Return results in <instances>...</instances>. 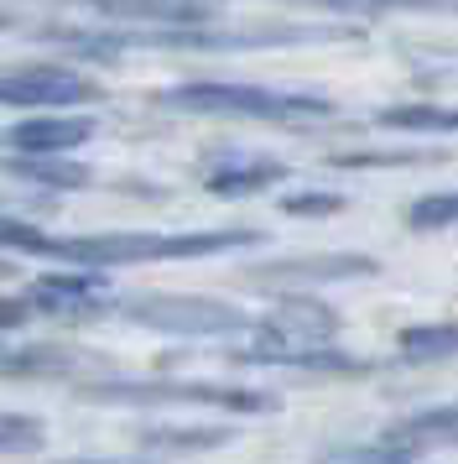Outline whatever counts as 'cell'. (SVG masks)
<instances>
[{"instance_id": "6da1fadb", "label": "cell", "mask_w": 458, "mask_h": 464, "mask_svg": "<svg viewBox=\"0 0 458 464\" xmlns=\"http://www.w3.org/2000/svg\"><path fill=\"white\" fill-rule=\"evenodd\" d=\"M240 246H261V230H187V235H157V230H120V235H42L21 219L0 214V251H26V256H52V261H73V266H136V261H187V256H219L240 251Z\"/></svg>"}, {"instance_id": "7a4b0ae2", "label": "cell", "mask_w": 458, "mask_h": 464, "mask_svg": "<svg viewBox=\"0 0 458 464\" xmlns=\"http://www.w3.org/2000/svg\"><path fill=\"white\" fill-rule=\"evenodd\" d=\"M167 110L193 115H250V121H329L333 105L312 89H266V84H177L162 94Z\"/></svg>"}, {"instance_id": "3957f363", "label": "cell", "mask_w": 458, "mask_h": 464, "mask_svg": "<svg viewBox=\"0 0 458 464\" xmlns=\"http://www.w3.org/2000/svg\"><path fill=\"white\" fill-rule=\"evenodd\" d=\"M83 401H120V407H224V412H276L271 392L214 386V381H94L79 386Z\"/></svg>"}, {"instance_id": "277c9868", "label": "cell", "mask_w": 458, "mask_h": 464, "mask_svg": "<svg viewBox=\"0 0 458 464\" xmlns=\"http://www.w3.org/2000/svg\"><path fill=\"white\" fill-rule=\"evenodd\" d=\"M125 318L157 329V334H183V339H208V334H240L250 318L234 303L219 297H193V293H141L125 303Z\"/></svg>"}, {"instance_id": "5b68a950", "label": "cell", "mask_w": 458, "mask_h": 464, "mask_svg": "<svg viewBox=\"0 0 458 464\" xmlns=\"http://www.w3.org/2000/svg\"><path fill=\"white\" fill-rule=\"evenodd\" d=\"M100 100V89L89 84L73 68H16V73H0V105H26V110H58V105H89Z\"/></svg>"}, {"instance_id": "8992f818", "label": "cell", "mask_w": 458, "mask_h": 464, "mask_svg": "<svg viewBox=\"0 0 458 464\" xmlns=\"http://www.w3.org/2000/svg\"><path fill=\"white\" fill-rule=\"evenodd\" d=\"M89 136H94V121H83V115H32V121L11 126L0 141L21 157H58V151L83 147Z\"/></svg>"}, {"instance_id": "52a82bcc", "label": "cell", "mask_w": 458, "mask_h": 464, "mask_svg": "<svg viewBox=\"0 0 458 464\" xmlns=\"http://www.w3.org/2000/svg\"><path fill=\"white\" fill-rule=\"evenodd\" d=\"M214 5L219 0H89V11L141 26H198L214 16Z\"/></svg>"}, {"instance_id": "ba28073f", "label": "cell", "mask_w": 458, "mask_h": 464, "mask_svg": "<svg viewBox=\"0 0 458 464\" xmlns=\"http://www.w3.org/2000/svg\"><path fill=\"white\" fill-rule=\"evenodd\" d=\"M110 293L104 276L89 266V272H52V276H37L32 282V308H47V314H89L100 297Z\"/></svg>"}, {"instance_id": "9c48e42d", "label": "cell", "mask_w": 458, "mask_h": 464, "mask_svg": "<svg viewBox=\"0 0 458 464\" xmlns=\"http://www.w3.org/2000/svg\"><path fill=\"white\" fill-rule=\"evenodd\" d=\"M261 282H349V276H375L370 256H297V261H271V266H255Z\"/></svg>"}, {"instance_id": "30bf717a", "label": "cell", "mask_w": 458, "mask_h": 464, "mask_svg": "<svg viewBox=\"0 0 458 464\" xmlns=\"http://www.w3.org/2000/svg\"><path fill=\"white\" fill-rule=\"evenodd\" d=\"M287 168L281 162H271V157H245V162H224V168L208 172V193H219V198H245L255 188H271V183H281Z\"/></svg>"}, {"instance_id": "8fae6325", "label": "cell", "mask_w": 458, "mask_h": 464, "mask_svg": "<svg viewBox=\"0 0 458 464\" xmlns=\"http://www.w3.org/2000/svg\"><path fill=\"white\" fill-rule=\"evenodd\" d=\"M234 428H146L141 443L151 454H204V449H224Z\"/></svg>"}, {"instance_id": "7c38bea8", "label": "cell", "mask_w": 458, "mask_h": 464, "mask_svg": "<svg viewBox=\"0 0 458 464\" xmlns=\"http://www.w3.org/2000/svg\"><path fill=\"white\" fill-rule=\"evenodd\" d=\"M401 355L406 360H448L458 355V324H422V329H401Z\"/></svg>"}, {"instance_id": "4fadbf2b", "label": "cell", "mask_w": 458, "mask_h": 464, "mask_svg": "<svg viewBox=\"0 0 458 464\" xmlns=\"http://www.w3.org/2000/svg\"><path fill=\"white\" fill-rule=\"evenodd\" d=\"M380 126H391V130H458V110H443V105H391V110H380Z\"/></svg>"}, {"instance_id": "5bb4252c", "label": "cell", "mask_w": 458, "mask_h": 464, "mask_svg": "<svg viewBox=\"0 0 458 464\" xmlns=\"http://www.w3.org/2000/svg\"><path fill=\"white\" fill-rule=\"evenodd\" d=\"M11 172L26 183H47V188H83L89 183V168H68V162H47V157H21V162H11Z\"/></svg>"}, {"instance_id": "9a60e30c", "label": "cell", "mask_w": 458, "mask_h": 464, "mask_svg": "<svg viewBox=\"0 0 458 464\" xmlns=\"http://www.w3.org/2000/svg\"><path fill=\"white\" fill-rule=\"evenodd\" d=\"M42 418L26 412H0V454H37L42 449Z\"/></svg>"}, {"instance_id": "2e32d148", "label": "cell", "mask_w": 458, "mask_h": 464, "mask_svg": "<svg viewBox=\"0 0 458 464\" xmlns=\"http://www.w3.org/2000/svg\"><path fill=\"white\" fill-rule=\"evenodd\" d=\"M406 225L412 230H448L458 225V193H427L406 209Z\"/></svg>"}, {"instance_id": "e0dca14e", "label": "cell", "mask_w": 458, "mask_h": 464, "mask_svg": "<svg viewBox=\"0 0 458 464\" xmlns=\"http://www.w3.org/2000/svg\"><path fill=\"white\" fill-rule=\"evenodd\" d=\"M281 209L287 214H339L344 198H339V193H302V198H287Z\"/></svg>"}, {"instance_id": "ac0fdd59", "label": "cell", "mask_w": 458, "mask_h": 464, "mask_svg": "<svg viewBox=\"0 0 458 464\" xmlns=\"http://www.w3.org/2000/svg\"><path fill=\"white\" fill-rule=\"evenodd\" d=\"M26 314H32V297H0V334L5 329H21Z\"/></svg>"}, {"instance_id": "d6986e66", "label": "cell", "mask_w": 458, "mask_h": 464, "mask_svg": "<svg viewBox=\"0 0 458 464\" xmlns=\"http://www.w3.org/2000/svg\"><path fill=\"white\" fill-rule=\"evenodd\" d=\"M312 5H329V11H365V5H375V11H386V0H312Z\"/></svg>"}, {"instance_id": "ffe728a7", "label": "cell", "mask_w": 458, "mask_h": 464, "mask_svg": "<svg viewBox=\"0 0 458 464\" xmlns=\"http://www.w3.org/2000/svg\"><path fill=\"white\" fill-rule=\"evenodd\" d=\"M58 464H157V459H58Z\"/></svg>"}, {"instance_id": "44dd1931", "label": "cell", "mask_w": 458, "mask_h": 464, "mask_svg": "<svg viewBox=\"0 0 458 464\" xmlns=\"http://www.w3.org/2000/svg\"><path fill=\"white\" fill-rule=\"evenodd\" d=\"M5 26H11V22H5V16H0V32H5Z\"/></svg>"}]
</instances>
